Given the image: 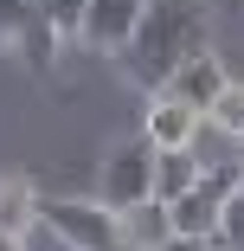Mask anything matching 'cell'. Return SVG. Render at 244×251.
Returning a JSON list of instances; mask_svg holds the SVG:
<instances>
[{
	"instance_id": "obj_8",
	"label": "cell",
	"mask_w": 244,
	"mask_h": 251,
	"mask_svg": "<svg viewBox=\"0 0 244 251\" xmlns=\"http://www.w3.org/2000/svg\"><path fill=\"white\" fill-rule=\"evenodd\" d=\"M122 238H129V251H161V245L174 238V206H167V200H141V206H129V213H122Z\"/></svg>"
},
{
	"instance_id": "obj_1",
	"label": "cell",
	"mask_w": 244,
	"mask_h": 251,
	"mask_svg": "<svg viewBox=\"0 0 244 251\" xmlns=\"http://www.w3.org/2000/svg\"><path fill=\"white\" fill-rule=\"evenodd\" d=\"M206 58V13L193 0H148V20H141L135 45H129V71L135 84L161 90L180 65Z\"/></svg>"
},
{
	"instance_id": "obj_15",
	"label": "cell",
	"mask_w": 244,
	"mask_h": 251,
	"mask_svg": "<svg viewBox=\"0 0 244 251\" xmlns=\"http://www.w3.org/2000/svg\"><path fill=\"white\" fill-rule=\"evenodd\" d=\"M161 251H212V245H206V238H180V232H174V238H167Z\"/></svg>"
},
{
	"instance_id": "obj_16",
	"label": "cell",
	"mask_w": 244,
	"mask_h": 251,
	"mask_svg": "<svg viewBox=\"0 0 244 251\" xmlns=\"http://www.w3.org/2000/svg\"><path fill=\"white\" fill-rule=\"evenodd\" d=\"M0 251H20V238H7V232H0Z\"/></svg>"
},
{
	"instance_id": "obj_7",
	"label": "cell",
	"mask_w": 244,
	"mask_h": 251,
	"mask_svg": "<svg viewBox=\"0 0 244 251\" xmlns=\"http://www.w3.org/2000/svg\"><path fill=\"white\" fill-rule=\"evenodd\" d=\"M200 110H186V103H174V97H155L148 103V116H141V135H148L155 148H193V135H200Z\"/></svg>"
},
{
	"instance_id": "obj_12",
	"label": "cell",
	"mask_w": 244,
	"mask_h": 251,
	"mask_svg": "<svg viewBox=\"0 0 244 251\" xmlns=\"http://www.w3.org/2000/svg\"><path fill=\"white\" fill-rule=\"evenodd\" d=\"M84 7L90 0H45V26H52L58 39H77L84 32Z\"/></svg>"
},
{
	"instance_id": "obj_13",
	"label": "cell",
	"mask_w": 244,
	"mask_h": 251,
	"mask_svg": "<svg viewBox=\"0 0 244 251\" xmlns=\"http://www.w3.org/2000/svg\"><path fill=\"white\" fill-rule=\"evenodd\" d=\"M219 245H225V251H244V187L225 200V226H219Z\"/></svg>"
},
{
	"instance_id": "obj_5",
	"label": "cell",
	"mask_w": 244,
	"mask_h": 251,
	"mask_svg": "<svg viewBox=\"0 0 244 251\" xmlns=\"http://www.w3.org/2000/svg\"><path fill=\"white\" fill-rule=\"evenodd\" d=\"M231 90V77H225V65L206 52V58H193V65H180L155 97H174V103H186V110H200V116H212V103Z\"/></svg>"
},
{
	"instance_id": "obj_4",
	"label": "cell",
	"mask_w": 244,
	"mask_h": 251,
	"mask_svg": "<svg viewBox=\"0 0 244 251\" xmlns=\"http://www.w3.org/2000/svg\"><path fill=\"white\" fill-rule=\"evenodd\" d=\"M141 20H148V0H90L77 39L90 45V52H129Z\"/></svg>"
},
{
	"instance_id": "obj_3",
	"label": "cell",
	"mask_w": 244,
	"mask_h": 251,
	"mask_svg": "<svg viewBox=\"0 0 244 251\" xmlns=\"http://www.w3.org/2000/svg\"><path fill=\"white\" fill-rule=\"evenodd\" d=\"M155 161H161V148L148 135H135V142H116L103 168H96V187H103V206L129 213L141 206V200H155Z\"/></svg>"
},
{
	"instance_id": "obj_17",
	"label": "cell",
	"mask_w": 244,
	"mask_h": 251,
	"mask_svg": "<svg viewBox=\"0 0 244 251\" xmlns=\"http://www.w3.org/2000/svg\"><path fill=\"white\" fill-rule=\"evenodd\" d=\"M39 7H45V0H39Z\"/></svg>"
},
{
	"instance_id": "obj_9",
	"label": "cell",
	"mask_w": 244,
	"mask_h": 251,
	"mask_svg": "<svg viewBox=\"0 0 244 251\" xmlns=\"http://www.w3.org/2000/svg\"><path fill=\"white\" fill-rule=\"evenodd\" d=\"M200 180H206V168L193 161V148H161V161H155V200H167V206H174V200L193 193Z\"/></svg>"
},
{
	"instance_id": "obj_10",
	"label": "cell",
	"mask_w": 244,
	"mask_h": 251,
	"mask_svg": "<svg viewBox=\"0 0 244 251\" xmlns=\"http://www.w3.org/2000/svg\"><path fill=\"white\" fill-rule=\"evenodd\" d=\"M32 219H39V193L20 174H7V180H0V232H7V238H26Z\"/></svg>"
},
{
	"instance_id": "obj_11",
	"label": "cell",
	"mask_w": 244,
	"mask_h": 251,
	"mask_svg": "<svg viewBox=\"0 0 244 251\" xmlns=\"http://www.w3.org/2000/svg\"><path fill=\"white\" fill-rule=\"evenodd\" d=\"M39 20H45V7H39V0H0V39H13V45H20Z\"/></svg>"
},
{
	"instance_id": "obj_6",
	"label": "cell",
	"mask_w": 244,
	"mask_h": 251,
	"mask_svg": "<svg viewBox=\"0 0 244 251\" xmlns=\"http://www.w3.org/2000/svg\"><path fill=\"white\" fill-rule=\"evenodd\" d=\"M219 226H225V193L219 187H193V193H180L174 200V232L180 238H206V245H219Z\"/></svg>"
},
{
	"instance_id": "obj_14",
	"label": "cell",
	"mask_w": 244,
	"mask_h": 251,
	"mask_svg": "<svg viewBox=\"0 0 244 251\" xmlns=\"http://www.w3.org/2000/svg\"><path fill=\"white\" fill-rule=\"evenodd\" d=\"M212 123H225L231 135H244V84H231L219 103H212Z\"/></svg>"
},
{
	"instance_id": "obj_2",
	"label": "cell",
	"mask_w": 244,
	"mask_h": 251,
	"mask_svg": "<svg viewBox=\"0 0 244 251\" xmlns=\"http://www.w3.org/2000/svg\"><path fill=\"white\" fill-rule=\"evenodd\" d=\"M39 219L52 226V238L71 245V251H129L122 213L103 206V200H39Z\"/></svg>"
}]
</instances>
